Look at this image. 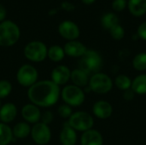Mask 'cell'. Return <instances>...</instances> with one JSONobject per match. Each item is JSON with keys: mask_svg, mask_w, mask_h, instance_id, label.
<instances>
[{"mask_svg": "<svg viewBox=\"0 0 146 145\" xmlns=\"http://www.w3.org/2000/svg\"><path fill=\"white\" fill-rule=\"evenodd\" d=\"M27 97L31 103L38 108H50L61 98V87L50 79L38 80L28 88Z\"/></svg>", "mask_w": 146, "mask_h": 145, "instance_id": "obj_1", "label": "cell"}, {"mask_svg": "<svg viewBox=\"0 0 146 145\" xmlns=\"http://www.w3.org/2000/svg\"><path fill=\"white\" fill-rule=\"evenodd\" d=\"M104 65L102 56L95 50L88 49L85 55L80 58L79 68L86 72L89 76L101 72Z\"/></svg>", "mask_w": 146, "mask_h": 145, "instance_id": "obj_2", "label": "cell"}, {"mask_svg": "<svg viewBox=\"0 0 146 145\" xmlns=\"http://www.w3.org/2000/svg\"><path fill=\"white\" fill-rule=\"evenodd\" d=\"M21 37V30L16 23L5 20L0 23V46L10 47L15 44Z\"/></svg>", "mask_w": 146, "mask_h": 145, "instance_id": "obj_3", "label": "cell"}, {"mask_svg": "<svg viewBox=\"0 0 146 145\" xmlns=\"http://www.w3.org/2000/svg\"><path fill=\"white\" fill-rule=\"evenodd\" d=\"M61 98L65 104L72 108H77L84 103L86 93L82 88L74 85H66L61 90Z\"/></svg>", "mask_w": 146, "mask_h": 145, "instance_id": "obj_4", "label": "cell"}, {"mask_svg": "<svg viewBox=\"0 0 146 145\" xmlns=\"http://www.w3.org/2000/svg\"><path fill=\"white\" fill-rule=\"evenodd\" d=\"M113 85L114 83L112 79L105 73L99 72L90 76L88 86L91 91L94 93L100 95L107 94L111 91Z\"/></svg>", "mask_w": 146, "mask_h": 145, "instance_id": "obj_5", "label": "cell"}, {"mask_svg": "<svg viewBox=\"0 0 146 145\" xmlns=\"http://www.w3.org/2000/svg\"><path fill=\"white\" fill-rule=\"evenodd\" d=\"M23 53L28 61L32 62H41L47 58L48 48L44 43L34 40L25 45Z\"/></svg>", "mask_w": 146, "mask_h": 145, "instance_id": "obj_6", "label": "cell"}, {"mask_svg": "<svg viewBox=\"0 0 146 145\" xmlns=\"http://www.w3.org/2000/svg\"><path fill=\"white\" fill-rule=\"evenodd\" d=\"M67 122L73 129L80 132L91 130L94 126V119L92 115L85 111L73 113Z\"/></svg>", "mask_w": 146, "mask_h": 145, "instance_id": "obj_7", "label": "cell"}, {"mask_svg": "<svg viewBox=\"0 0 146 145\" xmlns=\"http://www.w3.org/2000/svg\"><path fill=\"white\" fill-rule=\"evenodd\" d=\"M38 78V72L36 68L31 64L21 65L16 73V81L22 87L30 88L33 85Z\"/></svg>", "mask_w": 146, "mask_h": 145, "instance_id": "obj_8", "label": "cell"}, {"mask_svg": "<svg viewBox=\"0 0 146 145\" xmlns=\"http://www.w3.org/2000/svg\"><path fill=\"white\" fill-rule=\"evenodd\" d=\"M30 136L36 144L46 145L50 143L52 134L50 126L39 121L32 126Z\"/></svg>", "mask_w": 146, "mask_h": 145, "instance_id": "obj_9", "label": "cell"}, {"mask_svg": "<svg viewBox=\"0 0 146 145\" xmlns=\"http://www.w3.org/2000/svg\"><path fill=\"white\" fill-rule=\"evenodd\" d=\"M59 34L68 41L77 40L80 37V30L78 25L72 21H63L58 26Z\"/></svg>", "mask_w": 146, "mask_h": 145, "instance_id": "obj_10", "label": "cell"}, {"mask_svg": "<svg viewBox=\"0 0 146 145\" xmlns=\"http://www.w3.org/2000/svg\"><path fill=\"white\" fill-rule=\"evenodd\" d=\"M71 70L65 65H58L55 67L50 73V80L58 86L66 85L70 80Z\"/></svg>", "mask_w": 146, "mask_h": 145, "instance_id": "obj_11", "label": "cell"}, {"mask_svg": "<svg viewBox=\"0 0 146 145\" xmlns=\"http://www.w3.org/2000/svg\"><path fill=\"white\" fill-rule=\"evenodd\" d=\"M41 111L40 108L33 104V103H27L21 109V116L28 124H36L40 121L41 119Z\"/></svg>", "mask_w": 146, "mask_h": 145, "instance_id": "obj_12", "label": "cell"}, {"mask_svg": "<svg viewBox=\"0 0 146 145\" xmlns=\"http://www.w3.org/2000/svg\"><path fill=\"white\" fill-rule=\"evenodd\" d=\"M92 114L99 120H107L113 114V106L105 100H99L92 105Z\"/></svg>", "mask_w": 146, "mask_h": 145, "instance_id": "obj_13", "label": "cell"}, {"mask_svg": "<svg viewBox=\"0 0 146 145\" xmlns=\"http://www.w3.org/2000/svg\"><path fill=\"white\" fill-rule=\"evenodd\" d=\"M63 50L66 56L73 58H80L85 55L88 49L83 43L78 40H72L68 41L64 44Z\"/></svg>", "mask_w": 146, "mask_h": 145, "instance_id": "obj_14", "label": "cell"}, {"mask_svg": "<svg viewBox=\"0 0 146 145\" xmlns=\"http://www.w3.org/2000/svg\"><path fill=\"white\" fill-rule=\"evenodd\" d=\"M78 140L77 132L68 122H65L59 133V141L62 145H75Z\"/></svg>", "mask_w": 146, "mask_h": 145, "instance_id": "obj_15", "label": "cell"}, {"mask_svg": "<svg viewBox=\"0 0 146 145\" xmlns=\"http://www.w3.org/2000/svg\"><path fill=\"white\" fill-rule=\"evenodd\" d=\"M104 138L100 132L91 129L82 132L80 137V145H103Z\"/></svg>", "mask_w": 146, "mask_h": 145, "instance_id": "obj_16", "label": "cell"}, {"mask_svg": "<svg viewBox=\"0 0 146 145\" xmlns=\"http://www.w3.org/2000/svg\"><path fill=\"white\" fill-rule=\"evenodd\" d=\"M17 116V108L13 103H6L0 109V122L9 124Z\"/></svg>", "mask_w": 146, "mask_h": 145, "instance_id": "obj_17", "label": "cell"}, {"mask_svg": "<svg viewBox=\"0 0 146 145\" xmlns=\"http://www.w3.org/2000/svg\"><path fill=\"white\" fill-rule=\"evenodd\" d=\"M90 76L81 70L80 68H75L71 71L70 80L72 81V85H76L80 88H86L89 84Z\"/></svg>", "mask_w": 146, "mask_h": 145, "instance_id": "obj_18", "label": "cell"}, {"mask_svg": "<svg viewBox=\"0 0 146 145\" xmlns=\"http://www.w3.org/2000/svg\"><path fill=\"white\" fill-rule=\"evenodd\" d=\"M127 8L133 16H143L146 14V0H128Z\"/></svg>", "mask_w": 146, "mask_h": 145, "instance_id": "obj_19", "label": "cell"}, {"mask_svg": "<svg viewBox=\"0 0 146 145\" xmlns=\"http://www.w3.org/2000/svg\"><path fill=\"white\" fill-rule=\"evenodd\" d=\"M32 126L26 121H20L16 123L12 128L14 138L16 139H24L30 136Z\"/></svg>", "mask_w": 146, "mask_h": 145, "instance_id": "obj_20", "label": "cell"}, {"mask_svg": "<svg viewBox=\"0 0 146 145\" xmlns=\"http://www.w3.org/2000/svg\"><path fill=\"white\" fill-rule=\"evenodd\" d=\"M131 89L136 95H145L146 73L139 74L132 80Z\"/></svg>", "mask_w": 146, "mask_h": 145, "instance_id": "obj_21", "label": "cell"}, {"mask_svg": "<svg viewBox=\"0 0 146 145\" xmlns=\"http://www.w3.org/2000/svg\"><path fill=\"white\" fill-rule=\"evenodd\" d=\"M65 52L63 50V47L55 44L51 45L50 47L48 48V53H47V57L54 62H62L64 57H65Z\"/></svg>", "mask_w": 146, "mask_h": 145, "instance_id": "obj_22", "label": "cell"}, {"mask_svg": "<svg viewBox=\"0 0 146 145\" xmlns=\"http://www.w3.org/2000/svg\"><path fill=\"white\" fill-rule=\"evenodd\" d=\"M13 138L12 128L8 124L0 122V145H9Z\"/></svg>", "mask_w": 146, "mask_h": 145, "instance_id": "obj_23", "label": "cell"}, {"mask_svg": "<svg viewBox=\"0 0 146 145\" xmlns=\"http://www.w3.org/2000/svg\"><path fill=\"white\" fill-rule=\"evenodd\" d=\"M102 26L106 30H110L114 26L119 24V17L115 13L109 12L104 14L101 18Z\"/></svg>", "mask_w": 146, "mask_h": 145, "instance_id": "obj_24", "label": "cell"}, {"mask_svg": "<svg viewBox=\"0 0 146 145\" xmlns=\"http://www.w3.org/2000/svg\"><path fill=\"white\" fill-rule=\"evenodd\" d=\"M114 84L119 90L125 91L128 89H131L132 79L126 74H119L115 77Z\"/></svg>", "mask_w": 146, "mask_h": 145, "instance_id": "obj_25", "label": "cell"}, {"mask_svg": "<svg viewBox=\"0 0 146 145\" xmlns=\"http://www.w3.org/2000/svg\"><path fill=\"white\" fill-rule=\"evenodd\" d=\"M132 64L136 71L139 72L146 71V52L138 53L133 57Z\"/></svg>", "mask_w": 146, "mask_h": 145, "instance_id": "obj_26", "label": "cell"}, {"mask_svg": "<svg viewBox=\"0 0 146 145\" xmlns=\"http://www.w3.org/2000/svg\"><path fill=\"white\" fill-rule=\"evenodd\" d=\"M12 84L7 79H0V100L6 98L12 92Z\"/></svg>", "mask_w": 146, "mask_h": 145, "instance_id": "obj_27", "label": "cell"}, {"mask_svg": "<svg viewBox=\"0 0 146 145\" xmlns=\"http://www.w3.org/2000/svg\"><path fill=\"white\" fill-rule=\"evenodd\" d=\"M109 32H110V36L115 40H121L125 37V29L120 24L111 28Z\"/></svg>", "mask_w": 146, "mask_h": 145, "instance_id": "obj_28", "label": "cell"}, {"mask_svg": "<svg viewBox=\"0 0 146 145\" xmlns=\"http://www.w3.org/2000/svg\"><path fill=\"white\" fill-rule=\"evenodd\" d=\"M57 113H58V115H59L61 118L65 119V120H68L74 112H73L72 107H70V106H68V105L63 103V104H61V105L58 107V109H57Z\"/></svg>", "mask_w": 146, "mask_h": 145, "instance_id": "obj_29", "label": "cell"}, {"mask_svg": "<svg viewBox=\"0 0 146 145\" xmlns=\"http://www.w3.org/2000/svg\"><path fill=\"white\" fill-rule=\"evenodd\" d=\"M127 0H113L111 3V7L115 12L123 11L127 8Z\"/></svg>", "mask_w": 146, "mask_h": 145, "instance_id": "obj_30", "label": "cell"}, {"mask_svg": "<svg viewBox=\"0 0 146 145\" xmlns=\"http://www.w3.org/2000/svg\"><path fill=\"white\" fill-rule=\"evenodd\" d=\"M53 119H54V116H53L52 112L47 110V111L42 113V115H41V119H40V122H42V123H44V124L49 126V125L53 121Z\"/></svg>", "mask_w": 146, "mask_h": 145, "instance_id": "obj_31", "label": "cell"}, {"mask_svg": "<svg viewBox=\"0 0 146 145\" xmlns=\"http://www.w3.org/2000/svg\"><path fill=\"white\" fill-rule=\"evenodd\" d=\"M137 35L139 38L146 41V21L142 22L137 29Z\"/></svg>", "mask_w": 146, "mask_h": 145, "instance_id": "obj_32", "label": "cell"}, {"mask_svg": "<svg viewBox=\"0 0 146 145\" xmlns=\"http://www.w3.org/2000/svg\"><path fill=\"white\" fill-rule=\"evenodd\" d=\"M124 93H123V98L126 100V101H132V100H133L134 99V97H135V93L133 91V90L132 89H128V90H127V91H123Z\"/></svg>", "mask_w": 146, "mask_h": 145, "instance_id": "obj_33", "label": "cell"}, {"mask_svg": "<svg viewBox=\"0 0 146 145\" xmlns=\"http://www.w3.org/2000/svg\"><path fill=\"white\" fill-rule=\"evenodd\" d=\"M6 15H7V10L5 7L2 3H0V22L5 21Z\"/></svg>", "mask_w": 146, "mask_h": 145, "instance_id": "obj_34", "label": "cell"}, {"mask_svg": "<svg viewBox=\"0 0 146 145\" xmlns=\"http://www.w3.org/2000/svg\"><path fill=\"white\" fill-rule=\"evenodd\" d=\"M63 8L66 9L68 11H71V10H73L74 9V6L72 3H66V4L63 3Z\"/></svg>", "mask_w": 146, "mask_h": 145, "instance_id": "obj_35", "label": "cell"}, {"mask_svg": "<svg viewBox=\"0 0 146 145\" xmlns=\"http://www.w3.org/2000/svg\"><path fill=\"white\" fill-rule=\"evenodd\" d=\"M83 3L86 4V5H90V4H92L96 0H81Z\"/></svg>", "mask_w": 146, "mask_h": 145, "instance_id": "obj_36", "label": "cell"}, {"mask_svg": "<svg viewBox=\"0 0 146 145\" xmlns=\"http://www.w3.org/2000/svg\"><path fill=\"white\" fill-rule=\"evenodd\" d=\"M2 105H3V103H2V102H1V100H0V109H1V107H2Z\"/></svg>", "mask_w": 146, "mask_h": 145, "instance_id": "obj_37", "label": "cell"}]
</instances>
